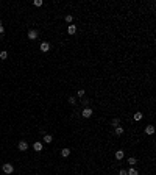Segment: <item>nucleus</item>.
<instances>
[{"label":"nucleus","instance_id":"f257e3e1","mask_svg":"<svg viewBox=\"0 0 156 175\" xmlns=\"http://www.w3.org/2000/svg\"><path fill=\"white\" fill-rule=\"evenodd\" d=\"M2 169H3V172H5V174H8V175L14 172V167H13V164H9V163L3 164V167H2Z\"/></svg>","mask_w":156,"mask_h":175},{"label":"nucleus","instance_id":"f03ea898","mask_svg":"<svg viewBox=\"0 0 156 175\" xmlns=\"http://www.w3.org/2000/svg\"><path fill=\"white\" fill-rule=\"evenodd\" d=\"M39 49H41V52H44V53H47V52L50 50V44H48V42H41V45H39Z\"/></svg>","mask_w":156,"mask_h":175},{"label":"nucleus","instance_id":"7ed1b4c3","mask_svg":"<svg viewBox=\"0 0 156 175\" xmlns=\"http://www.w3.org/2000/svg\"><path fill=\"white\" fill-rule=\"evenodd\" d=\"M81 116H83V117H86V119H88V117H91V116H92V110H91V108H83Z\"/></svg>","mask_w":156,"mask_h":175},{"label":"nucleus","instance_id":"20e7f679","mask_svg":"<svg viewBox=\"0 0 156 175\" xmlns=\"http://www.w3.org/2000/svg\"><path fill=\"white\" fill-rule=\"evenodd\" d=\"M28 39L36 41V39H38V31H36V30H30L28 31Z\"/></svg>","mask_w":156,"mask_h":175},{"label":"nucleus","instance_id":"39448f33","mask_svg":"<svg viewBox=\"0 0 156 175\" xmlns=\"http://www.w3.org/2000/svg\"><path fill=\"white\" fill-rule=\"evenodd\" d=\"M19 150H22V152L28 150V144H27V141H20V142H19Z\"/></svg>","mask_w":156,"mask_h":175},{"label":"nucleus","instance_id":"423d86ee","mask_svg":"<svg viewBox=\"0 0 156 175\" xmlns=\"http://www.w3.org/2000/svg\"><path fill=\"white\" fill-rule=\"evenodd\" d=\"M153 133H155V127L153 125H147V127H145V134H150L151 136Z\"/></svg>","mask_w":156,"mask_h":175},{"label":"nucleus","instance_id":"0eeeda50","mask_svg":"<svg viewBox=\"0 0 156 175\" xmlns=\"http://www.w3.org/2000/svg\"><path fill=\"white\" fill-rule=\"evenodd\" d=\"M67 33L70 36H74L75 33H77V27H75V25H69V27H67Z\"/></svg>","mask_w":156,"mask_h":175},{"label":"nucleus","instance_id":"6e6552de","mask_svg":"<svg viewBox=\"0 0 156 175\" xmlns=\"http://www.w3.org/2000/svg\"><path fill=\"white\" fill-rule=\"evenodd\" d=\"M123 156H125V152L123 150H117V152H115V160L120 161V160H123Z\"/></svg>","mask_w":156,"mask_h":175},{"label":"nucleus","instance_id":"1a4fd4ad","mask_svg":"<svg viewBox=\"0 0 156 175\" xmlns=\"http://www.w3.org/2000/svg\"><path fill=\"white\" fill-rule=\"evenodd\" d=\"M69 155H70V148H62V150H61V156L67 158Z\"/></svg>","mask_w":156,"mask_h":175},{"label":"nucleus","instance_id":"9d476101","mask_svg":"<svg viewBox=\"0 0 156 175\" xmlns=\"http://www.w3.org/2000/svg\"><path fill=\"white\" fill-rule=\"evenodd\" d=\"M42 139H44V142H47V144H50L52 141H53V138L50 136V134H44V138H42Z\"/></svg>","mask_w":156,"mask_h":175},{"label":"nucleus","instance_id":"9b49d317","mask_svg":"<svg viewBox=\"0 0 156 175\" xmlns=\"http://www.w3.org/2000/svg\"><path fill=\"white\" fill-rule=\"evenodd\" d=\"M128 164H130V166H136V164H137V160H136V158H128V161H127Z\"/></svg>","mask_w":156,"mask_h":175},{"label":"nucleus","instance_id":"f8f14e48","mask_svg":"<svg viewBox=\"0 0 156 175\" xmlns=\"http://www.w3.org/2000/svg\"><path fill=\"white\" fill-rule=\"evenodd\" d=\"M33 147H34L36 152H41L42 150V144L41 142H34V144H33Z\"/></svg>","mask_w":156,"mask_h":175},{"label":"nucleus","instance_id":"ddd939ff","mask_svg":"<svg viewBox=\"0 0 156 175\" xmlns=\"http://www.w3.org/2000/svg\"><path fill=\"white\" fill-rule=\"evenodd\" d=\"M119 124H120V119H119V117H115V119H112V120H111L112 127H119Z\"/></svg>","mask_w":156,"mask_h":175},{"label":"nucleus","instance_id":"4468645a","mask_svg":"<svg viewBox=\"0 0 156 175\" xmlns=\"http://www.w3.org/2000/svg\"><path fill=\"white\" fill-rule=\"evenodd\" d=\"M115 134H117V136L123 134V127H115Z\"/></svg>","mask_w":156,"mask_h":175},{"label":"nucleus","instance_id":"2eb2a0df","mask_svg":"<svg viewBox=\"0 0 156 175\" xmlns=\"http://www.w3.org/2000/svg\"><path fill=\"white\" fill-rule=\"evenodd\" d=\"M6 58H8V52L2 50V52H0V59H6Z\"/></svg>","mask_w":156,"mask_h":175},{"label":"nucleus","instance_id":"dca6fc26","mask_svg":"<svg viewBox=\"0 0 156 175\" xmlns=\"http://www.w3.org/2000/svg\"><path fill=\"white\" fill-rule=\"evenodd\" d=\"M134 120H136V122L142 120V113H134Z\"/></svg>","mask_w":156,"mask_h":175},{"label":"nucleus","instance_id":"f3484780","mask_svg":"<svg viewBox=\"0 0 156 175\" xmlns=\"http://www.w3.org/2000/svg\"><path fill=\"white\" fill-rule=\"evenodd\" d=\"M127 174H128V175H139V172L134 169V167H133V169H130V170H127Z\"/></svg>","mask_w":156,"mask_h":175},{"label":"nucleus","instance_id":"a211bd4d","mask_svg":"<svg viewBox=\"0 0 156 175\" xmlns=\"http://www.w3.org/2000/svg\"><path fill=\"white\" fill-rule=\"evenodd\" d=\"M72 21H74V16H72V14H67V16H66V22H69V24H70Z\"/></svg>","mask_w":156,"mask_h":175},{"label":"nucleus","instance_id":"6ab92c4d","mask_svg":"<svg viewBox=\"0 0 156 175\" xmlns=\"http://www.w3.org/2000/svg\"><path fill=\"white\" fill-rule=\"evenodd\" d=\"M78 97H84V89H78Z\"/></svg>","mask_w":156,"mask_h":175},{"label":"nucleus","instance_id":"aec40b11","mask_svg":"<svg viewBox=\"0 0 156 175\" xmlns=\"http://www.w3.org/2000/svg\"><path fill=\"white\" fill-rule=\"evenodd\" d=\"M34 6H42V0H34Z\"/></svg>","mask_w":156,"mask_h":175},{"label":"nucleus","instance_id":"412c9836","mask_svg":"<svg viewBox=\"0 0 156 175\" xmlns=\"http://www.w3.org/2000/svg\"><path fill=\"white\" fill-rule=\"evenodd\" d=\"M119 175H128V174H127V170H125V169H120V172H119Z\"/></svg>","mask_w":156,"mask_h":175},{"label":"nucleus","instance_id":"4be33fe9","mask_svg":"<svg viewBox=\"0 0 156 175\" xmlns=\"http://www.w3.org/2000/svg\"><path fill=\"white\" fill-rule=\"evenodd\" d=\"M75 102H77V100H75V97H70V98H69V103H72V105H74Z\"/></svg>","mask_w":156,"mask_h":175},{"label":"nucleus","instance_id":"5701e85b","mask_svg":"<svg viewBox=\"0 0 156 175\" xmlns=\"http://www.w3.org/2000/svg\"><path fill=\"white\" fill-rule=\"evenodd\" d=\"M3 35H5V28L0 27V36H3Z\"/></svg>","mask_w":156,"mask_h":175},{"label":"nucleus","instance_id":"b1692460","mask_svg":"<svg viewBox=\"0 0 156 175\" xmlns=\"http://www.w3.org/2000/svg\"><path fill=\"white\" fill-rule=\"evenodd\" d=\"M0 69H2V66H0Z\"/></svg>","mask_w":156,"mask_h":175},{"label":"nucleus","instance_id":"393cba45","mask_svg":"<svg viewBox=\"0 0 156 175\" xmlns=\"http://www.w3.org/2000/svg\"><path fill=\"white\" fill-rule=\"evenodd\" d=\"M36 175H39V174H36Z\"/></svg>","mask_w":156,"mask_h":175}]
</instances>
